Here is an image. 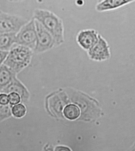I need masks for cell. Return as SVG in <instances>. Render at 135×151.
<instances>
[{
	"instance_id": "cell-17",
	"label": "cell",
	"mask_w": 135,
	"mask_h": 151,
	"mask_svg": "<svg viewBox=\"0 0 135 151\" xmlns=\"http://www.w3.org/2000/svg\"><path fill=\"white\" fill-rule=\"evenodd\" d=\"M9 52L0 50V66L3 64Z\"/></svg>"
},
{
	"instance_id": "cell-4",
	"label": "cell",
	"mask_w": 135,
	"mask_h": 151,
	"mask_svg": "<svg viewBox=\"0 0 135 151\" xmlns=\"http://www.w3.org/2000/svg\"><path fill=\"white\" fill-rule=\"evenodd\" d=\"M16 45L28 47L32 51L35 47L37 32L35 19L32 18L16 34Z\"/></svg>"
},
{
	"instance_id": "cell-7",
	"label": "cell",
	"mask_w": 135,
	"mask_h": 151,
	"mask_svg": "<svg viewBox=\"0 0 135 151\" xmlns=\"http://www.w3.org/2000/svg\"><path fill=\"white\" fill-rule=\"evenodd\" d=\"M99 35L94 29L81 30L77 35V43L84 50L88 52L97 43Z\"/></svg>"
},
{
	"instance_id": "cell-3",
	"label": "cell",
	"mask_w": 135,
	"mask_h": 151,
	"mask_svg": "<svg viewBox=\"0 0 135 151\" xmlns=\"http://www.w3.org/2000/svg\"><path fill=\"white\" fill-rule=\"evenodd\" d=\"M29 21L28 19L21 16L0 11V35L17 34Z\"/></svg>"
},
{
	"instance_id": "cell-14",
	"label": "cell",
	"mask_w": 135,
	"mask_h": 151,
	"mask_svg": "<svg viewBox=\"0 0 135 151\" xmlns=\"http://www.w3.org/2000/svg\"><path fill=\"white\" fill-rule=\"evenodd\" d=\"M11 116L10 109L9 105L0 104V121Z\"/></svg>"
},
{
	"instance_id": "cell-11",
	"label": "cell",
	"mask_w": 135,
	"mask_h": 151,
	"mask_svg": "<svg viewBox=\"0 0 135 151\" xmlns=\"http://www.w3.org/2000/svg\"><path fill=\"white\" fill-rule=\"evenodd\" d=\"M16 33L0 35V50L9 52L16 45Z\"/></svg>"
},
{
	"instance_id": "cell-19",
	"label": "cell",
	"mask_w": 135,
	"mask_h": 151,
	"mask_svg": "<svg viewBox=\"0 0 135 151\" xmlns=\"http://www.w3.org/2000/svg\"><path fill=\"white\" fill-rule=\"evenodd\" d=\"M45 151H53V150H52V149H51V148H49L45 150Z\"/></svg>"
},
{
	"instance_id": "cell-8",
	"label": "cell",
	"mask_w": 135,
	"mask_h": 151,
	"mask_svg": "<svg viewBox=\"0 0 135 151\" xmlns=\"http://www.w3.org/2000/svg\"><path fill=\"white\" fill-rule=\"evenodd\" d=\"M134 0H103L97 3L95 9L98 12L111 11L128 5Z\"/></svg>"
},
{
	"instance_id": "cell-16",
	"label": "cell",
	"mask_w": 135,
	"mask_h": 151,
	"mask_svg": "<svg viewBox=\"0 0 135 151\" xmlns=\"http://www.w3.org/2000/svg\"><path fill=\"white\" fill-rule=\"evenodd\" d=\"M9 101V99L6 94H0V104L3 105H7Z\"/></svg>"
},
{
	"instance_id": "cell-1",
	"label": "cell",
	"mask_w": 135,
	"mask_h": 151,
	"mask_svg": "<svg viewBox=\"0 0 135 151\" xmlns=\"http://www.w3.org/2000/svg\"><path fill=\"white\" fill-rule=\"evenodd\" d=\"M32 18L38 21L51 34L55 42V47L61 46L65 41V29L61 18L49 10L36 9Z\"/></svg>"
},
{
	"instance_id": "cell-21",
	"label": "cell",
	"mask_w": 135,
	"mask_h": 151,
	"mask_svg": "<svg viewBox=\"0 0 135 151\" xmlns=\"http://www.w3.org/2000/svg\"><path fill=\"white\" fill-rule=\"evenodd\" d=\"M1 11V10H0V11Z\"/></svg>"
},
{
	"instance_id": "cell-12",
	"label": "cell",
	"mask_w": 135,
	"mask_h": 151,
	"mask_svg": "<svg viewBox=\"0 0 135 151\" xmlns=\"http://www.w3.org/2000/svg\"><path fill=\"white\" fill-rule=\"evenodd\" d=\"M64 114L66 118L73 120L78 118L80 115V110L76 106L70 104L65 108Z\"/></svg>"
},
{
	"instance_id": "cell-10",
	"label": "cell",
	"mask_w": 135,
	"mask_h": 151,
	"mask_svg": "<svg viewBox=\"0 0 135 151\" xmlns=\"http://www.w3.org/2000/svg\"><path fill=\"white\" fill-rule=\"evenodd\" d=\"M16 74L3 64L0 66V91L6 87L16 77Z\"/></svg>"
},
{
	"instance_id": "cell-2",
	"label": "cell",
	"mask_w": 135,
	"mask_h": 151,
	"mask_svg": "<svg viewBox=\"0 0 135 151\" xmlns=\"http://www.w3.org/2000/svg\"><path fill=\"white\" fill-rule=\"evenodd\" d=\"M33 54V51L28 47L16 45L9 51L3 64L16 74L30 64Z\"/></svg>"
},
{
	"instance_id": "cell-5",
	"label": "cell",
	"mask_w": 135,
	"mask_h": 151,
	"mask_svg": "<svg viewBox=\"0 0 135 151\" xmlns=\"http://www.w3.org/2000/svg\"><path fill=\"white\" fill-rule=\"evenodd\" d=\"M37 41L33 52L44 53L55 47V42L51 34L38 21L35 20Z\"/></svg>"
},
{
	"instance_id": "cell-18",
	"label": "cell",
	"mask_w": 135,
	"mask_h": 151,
	"mask_svg": "<svg viewBox=\"0 0 135 151\" xmlns=\"http://www.w3.org/2000/svg\"><path fill=\"white\" fill-rule=\"evenodd\" d=\"M55 151H71L68 147L65 146H58L56 147Z\"/></svg>"
},
{
	"instance_id": "cell-9",
	"label": "cell",
	"mask_w": 135,
	"mask_h": 151,
	"mask_svg": "<svg viewBox=\"0 0 135 151\" xmlns=\"http://www.w3.org/2000/svg\"><path fill=\"white\" fill-rule=\"evenodd\" d=\"M1 91L6 93H16L20 95L22 98H27L29 96L27 89L16 77L14 78L10 83Z\"/></svg>"
},
{
	"instance_id": "cell-20",
	"label": "cell",
	"mask_w": 135,
	"mask_h": 151,
	"mask_svg": "<svg viewBox=\"0 0 135 151\" xmlns=\"http://www.w3.org/2000/svg\"><path fill=\"white\" fill-rule=\"evenodd\" d=\"M130 151H134V148L133 149L131 150Z\"/></svg>"
},
{
	"instance_id": "cell-13",
	"label": "cell",
	"mask_w": 135,
	"mask_h": 151,
	"mask_svg": "<svg viewBox=\"0 0 135 151\" xmlns=\"http://www.w3.org/2000/svg\"><path fill=\"white\" fill-rule=\"evenodd\" d=\"M26 109L23 104H18L12 108V112L14 116L17 118H21L25 115Z\"/></svg>"
},
{
	"instance_id": "cell-6",
	"label": "cell",
	"mask_w": 135,
	"mask_h": 151,
	"mask_svg": "<svg viewBox=\"0 0 135 151\" xmlns=\"http://www.w3.org/2000/svg\"><path fill=\"white\" fill-rule=\"evenodd\" d=\"M87 53L90 60L95 62L107 61L111 57L110 46L107 40L100 34L97 43Z\"/></svg>"
},
{
	"instance_id": "cell-15",
	"label": "cell",
	"mask_w": 135,
	"mask_h": 151,
	"mask_svg": "<svg viewBox=\"0 0 135 151\" xmlns=\"http://www.w3.org/2000/svg\"><path fill=\"white\" fill-rule=\"evenodd\" d=\"M9 101L10 104H16L20 101V97L19 95L15 93H11L8 96Z\"/></svg>"
}]
</instances>
